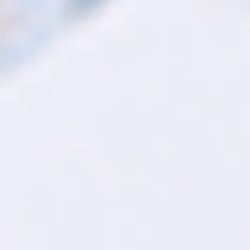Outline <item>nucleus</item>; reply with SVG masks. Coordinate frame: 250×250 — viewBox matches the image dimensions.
Listing matches in <instances>:
<instances>
[{"label":"nucleus","mask_w":250,"mask_h":250,"mask_svg":"<svg viewBox=\"0 0 250 250\" xmlns=\"http://www.w3.org/2000/svg\"><path fill=\"white\" fill-rule=\"evenodd\" d=\"M85 5H95V0H75V10H85Z\"/></svg>","instance_id":"f257e3e1"}]
</instances>
